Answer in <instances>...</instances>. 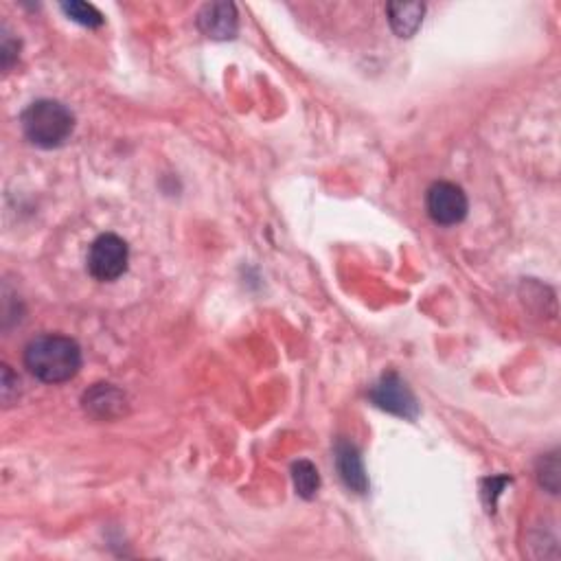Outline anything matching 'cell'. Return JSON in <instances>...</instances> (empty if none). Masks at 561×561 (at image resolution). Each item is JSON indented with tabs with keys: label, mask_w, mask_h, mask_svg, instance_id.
Masks as SVG:
<instances>
[{
	"label": "cell",
	"mask_w": 561,
	"mask_h": 561,
	"mask_svg": "<svg viewBox=\"0 0 561 561\" xmlns=\"http://www.w3.org/2000/svg\"><path fill=\"white\" fill-rule=\"evenodd\" d=\"M25 366L44 384H62L73 380L82 369V349L68 336L44 334L27 345Z\"/></svg>",
	"instance_id": "obj_1"
},
{
	"label": "cell",
	"mask_w": 561,
	"mask_h": 561,
	"mask_svg": "<svg viewBox=\"0 0 561 561\" xmlns=\"http://www.w3.org/2000/svg\"><path fill=\"white\" fill-rule=\"evenodd\" d=\"M22 132L27 139L42 147V150H55L62 147L73 136L75 117L64 103L53 99L33 101L20 117Z\"/></svg>",
	"instance_id": "obj_2"
},
{
	"label": "cell",
	"mask_w": 561,
	"mask_h": 561,
	"mask_svg": "<svg viewBox=\"0 0 561 561\" xmlns=\"http://www.w3.org/2000/svg\"><path fill=\"white\" fill-rule=\"evenodd\" d=\"M130 248L119 235H99L88 253V270L97 281H117L128 270Z\"/></svg>",
	"instance_id": "obj_3"
},
{
	"label": "cell",
	"mask_w": 561,
	"mask_h": 561,
	"mask_svg": "<svg viewBox=\"0 0 561 561\" xmlns=\"http://www.w3.org/2000/svg\"><path fill=\"white\" fill-rule=\"evenodd\" d=\"M426 209L428 215L432 217V222H437L441 226H454L461 224L467 211L469 202L465 191L454 185V182H434V185L426 193Z\"/></svg>",
	"instance_id": "obj_4"
},
{
	"label": "cell",
	"mask_w": 561,
	"mask_h": 561,
	"mask_svg": "<svg viewBox=\"0 0 561 561\" xmlns=\"http://www.w3.org/2000/svg\"><path fill=\"white\" fill-rule=\"evenodd\" d=\"M371 399L377 408L391 412V415L404 419H415L419 415L415 395H412L406 382L397 373H386L382 380L371 388Z\"/></svg>",
	"instance_id": "obj_5"
},
{
	"label": "cell",
	"mask_w": 561,
	"mask_h": 561,
	"mask_svg": "<svg viewBox=\"0 0 561 561\" xmlns=\"http://www.w3.org/2000/svg\"><path fill=\"white\" fill-rule=\"evenodd\" d=\"M198 27L206 38L231 40L237 33V9L231 3L204 5L198 16Z\"/></svg>",
	"instance_id": "obj_6"
},
{
	"label": "cell",
	"mask_w": 561,
	"mask_h": 561,
	"mask_svg": "<svg viewBox=\"0 0 561 561\" xmlns=\"http://www.w3.org/2000/svg\"><path fill=\"white\" fill-rule=\"evenodd\" d=\"M336 465L342 483L356 491V494H366V489H369V478L364 474V463L356 445L349 441H340L336 445Z\"/></svg>",
	"instance_id": "obj_7"
},
{
	"label": "cell",
	"mask_w": 561,
	"mask_h": 561,
	"mask_svg": "<svg viewBox=\"0 0 561 561\" xmlns=\"http://www.w3.org/2000/svg\"><path fill=\"white\" fill-rule=\"evenodd\" d=\"M86 410L93 412L95 417L101 419H114L123 412L125 406V397L117 388H112L110 384H99L93 391L86 393L84 399Z\"/></svg>",
	"instance_id": "obj_8"
},
{
	"label": "cell",
	"mask_w": 561,
	"mask_h": 561,
	"mask_svg": "<svg viewBox=\"0 0 561 561\" xmlns=\"http://www.w3.org/2000/svg\"><path fill=\"white\" fill-rule=\"evenodd\" d=\"M426 7L419 3H391L388 5V20L399 38H412L423 22Z\"/></svg>",
	"instance_id": "obj_9"
},
{
	"label": "cell",
	"mask_w": 561,
	"mask_h": 561,
	"mask_svg": "<svg viewBox=\"0 0 561 561\" xmlns=\"http://www.w3.org/2000/svg\"><path fill=\"white\" fill-rule=\"evenodd\" d=\"M292 478H294V487H296V494L305 500H312L318 494V487H320V476H318V469L314 463L309 461H299L294 463L292 467Z\"/></svg>",
	"instance_id": "obj_10"
},
{
	"label": "cell",
	"mask_w": 561,
	"mask_h": 561,
	"mask_svg": "<svg viewBox=\"0 0 561 561\" xmlns=\"http://www.w3.org/2000/svg\"><path fill=\"white\" fill-rule=\"evenodd\" d=\"M62 11L73 22H79V25H84V27H101L103 25V16L93 5H88V3H77V0H73V3H64Z\"/></svg>",
	"instance_id": "obj_11"
}]
</instances>
